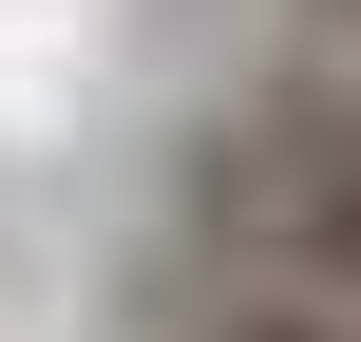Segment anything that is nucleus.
<instances>
[{
  "label": "nucleus",
  "mask_w": 361,
  "mask_h": 342,
  "mask_svg": "<svg viewBox=\"0 0 361 342\" xmlns=\"http://www.w3.org/2000/svg\"><path fill=\"white\" fill-rule=\"evenodd\" d=\"M209 342H361L343 286H247V305H209Z\"/></svg>",
  "instance_id": "obj_1"
}]
</instances>
